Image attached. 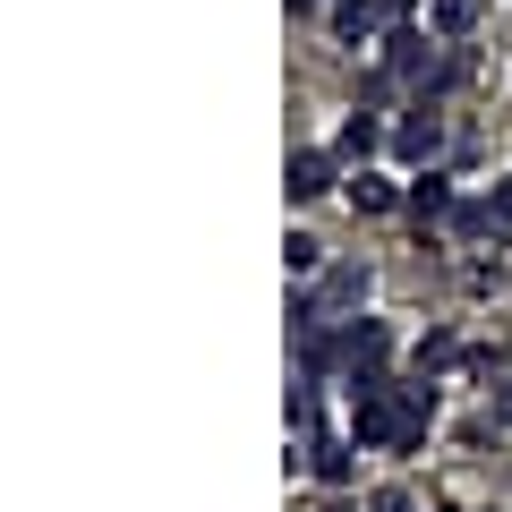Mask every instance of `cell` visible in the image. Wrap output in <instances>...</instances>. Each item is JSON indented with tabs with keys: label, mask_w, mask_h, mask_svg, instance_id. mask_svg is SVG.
I'll list each match as a JSON object with an SVG mask.
<instances>
[{
	"label": "cell",
	"mask_w": 512,
	"mask_h": 512,
	"mask_svg": "<svg viewBox=\"0 0 512 512\" xmlns=\"http://www.w3.org/2000/svg\"><path fill=\"white\" fill-rule=\"evenodd\" d=\"M376 18H384V0H333V35H342L350 52L376 43Z\"/></svg>",
	"instance_id": "6da1fadb"
},
{
	"label": "cell",
	"mask_w": 512,
	"mask_h": 512,
	"mask_svg": "<svg viewBox=\"0 0 512 512\" xmlns=\"http://www.w3.org/2000/svg\"><path fill=\"white\" fill-rule=\"evenodd\" d=\"M359 299H367V265H333V274H325V291H316V316L359 308Z\"/></svg>",
	"instance_id": "7a4b0ae2"
},
{
	"label": "cell",
	"mask_w": 512,
	"mask_h": 512,
	"mask_svg": "<svg viewBox=\"0 0 512 512\" xmlns=\"http://www.w3.org/2000/svg\"><path fill=\"white\" fill-rule=\"evenodd\" d=\"M410 214H419V222H444V214H453V180H444V171H427V180H410Z\"/></svg>",
	"instance_id": "3957f363"
},
{
	"label": "cell",
	"mask_w": 512,
	"mask_h": 512,
	"mask_svg": "<svg viewBox=\"0 0 512 512\" xmlns=\"http://www.w3.org/2000/svg\"><path fill=\"white\" fill-rule=\"evenodd\" d=\"M308 470L325 478V487H342L350 478V436H308Z\"/></svg>",
	"instance_id": "277c9868"
},
{
	"label": "cell",
	"mask_w": 512,
	"mask_h": 512,
	"mask_svg": "<svg viewBox=\"0 0 512 512\" xmlns=\"http://www.w3.org/2000/svg\"><path fill=\"white\" fill-rule=\"evenodd\" d=\"M436 146H444V120H436V111L402 120V163H436Z\"/></svg>",
	"instance_id": "5b68a950"
},
{
	"label": "cell",
	"mask_w": 512,
	"mask_h": 512,
	"mask_svg": "<svg viewBox=\"0 0 512 512\" xmlns=\"http://www.w3.org/2000/svg\"><path fill=\"white\" fill-rule=\"evenodd\" d=\"M333 188V154H291V197L308 205V197H325Z\"/></svg>",
	"instance_id": "8992f818"
},
{
	"label": "cell",
	"mask_w": 512,
	"mask_h": 512,
	"mask_svg": "<svg viewBox=\"0 0 512 512\" xmlns=\"http://www.w3.org/2000/svg\"><path fill=\"white\" fill-rule=\"evenodd\" d=\"M427 26H436L444 43H461V35L478 26V0H427Z\"/></svg>",
	"instance_id": "52a82bcc"
},
{
	"label": "cell",
	"mask_w": 512,
	"mask_h": 512,
	"mask_svg": "<svg viewBox=\"0 0 512 512\" xmlns=\"http://www.w3.org/2000/svg\"><path fill=\"white\" fill-rule=\"evenodd\" d=\"M376 137H384V128L367 120V111H350V120H342V137H333V154H350V163H359V154H376Z\"/></svg>",
	"instance_id": "ba28073f"
},
{
	"label": "cell",
	"mask_w": 512,
	"mask_h": 512,
	"mask_svg": "<svg viewBox=\"0 0 512 512\" xmlns=\"http://www.w3.org/2000/svg\"><path fill=\"white\" fill-rule=\"evenodd\" d=\"M350 205H359V214H393V180L359 171V180H350Z\"/></svg>",
	"instance_id": "9c48e42d"
},
{
	"label": "cell",
	"mask_w": 512,
	"mask_h": 512,
	"mask_svg": "<svg viewBox=\"0 0 512 512\" xmlns=\"http://www.w3.org/2000/svg\"><path fill=\"white\" fill-rule=\"evenodd\" d=\"M453 359H461V342H453V333H427V342H419V376H444Z\"/></svg>",
	"instance_id": "30bf717a"
},
{
	"label": "cell",
	"mask_w": 512,
	"mask_h": 512,
	"mask_svg": "<svg viewBox=\"0 0 512 512\" xmlns=\"http://www.w3.org/2000/svg\"><path fill=\"white\" fill-rule=\"evenodd\" d=\"M419 43H427V35H393V69H402V77H427V52H419Z\"/></svg>",
	"instance_id": "8fae6325"
},
{
	"label": "cell",
	"mask_w": 512,
	"mask_h": 512,
	"mask_svg": "<svg viewBox=\"0 0 512 512\" xmlns=\"http://www.w3.org/2000/svg\"><path fill=\"white\" fill-rule=\"evenodd\" d=\"M282 256H291V274H316V265H325V248H316L308 231H291V248H282Z\"/></svg>",
	"instance_id": "7c38bea8"
},
{
	"label": "cell",
	"mask_w": 512,
	"mask_h": 512,
	"mask_svg": "<svg viewBox=\"0 0 512 512\" xmlns=\"http://www.w3.org/2000/svg\"><path fill=\"white\" fill-rule=\"evenodd\" d=\"M495 427H512V376L495 384Z\"/></svg>",
	"instance_id": "4fadbf2b"
},
{
	"label": "cell",
	"mask_w": 512,
	"mask_h": 512,
	"mask_svg": "<svg viewBox=\"0 0 512 512\" xmlns=\"http://www.w3.org/2000/svg\"><path fill=\"white\" fill-rule=\"evenodd\" d=\"M376 512H419V504H410L402 487H384V495H376Z\"/></svg>",
	"instance_id": "5bb4252c"
},
{
	"label": "cell",
	"mask_w": 512,
	"mask_h": 512,
	"mask_svg": "<svg viewBox=\"0 0 512 512\" xmlns=\"http://www.w3.org/2000/svg\"><path fill=\"white\" fill-rule=\"evenodd\" d=\"M495 222H504V231H512V180L495 188Z\"/></svg>",
	"instance_id": "9a60e30c"
},
{
	"label": "cell",
	"mask_w": 512,
	"mask_h": 512,
	"mask_svg": "<svg viewBox=\"0 0 512 512\" xmlns=\"http://www.w3.org/2000/svg\"><path fill=\"white\" fill-rule=\"evenodd\" d=\"M436 512H461V504H436Z\"/></svg>",
	"instance_id": "2e32d148"
}]
</instances>
